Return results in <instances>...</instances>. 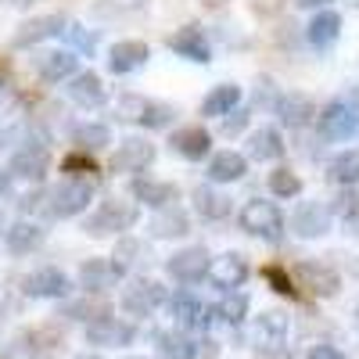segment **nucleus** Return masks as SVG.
<instances>
[{
	"label": "nucleus",
	"mask_w": 359,
	"mask_h": 359,
	"mask_svg": "<svg viewBox=\"0 0 359 359\" xmlns=\"http://www.w3.org/2000/svg\"><path fill=\"white\" fill-rule=\"evenodd\" d=\"M76 359H101V355H94V352H83V355H76Z\"/></svg>",
	"instance_id": "603ef678"
},
{
	"label": "nucleus",
	"mask_w": 359,
	"mask_h": 359,
	"mask_svg": "<svg viewBox=\"0 0 359 359\" xmlns=\"http://www.w3.org/2000/svg\"><path fill=\"white\" fill-rule=\"evenodd\" d=\"M212 255H208V248L201 245H191V248H180L176 255L165 259V273L176 280V284H198L208 277V269H212V262H208Z\"/></svg>",
	"instance_id": "6e6552de"
},
{
	"label": "nucleus",
	"mask_w": 359,
	"mask_h": 359,
	"mask_svg": "<svg viewBox=\"0 0 359 359\" xmlns=\"http://www.w3.org/2000/svg\"><path fill=\"white\" fill-rule=\"evenodd\" d=\"M130 194L144 205H151V208H172L180 201V187L169 184V180H147V176H137L133 184H130Z\"/></svg>",
	"instance_id": "4be33fe9"
},
{
	"label": "nucleus",
	"mask_w": 359,
	"mask_h": 359,
	"mask_svg": "<svg viewBox=\"0 0 359 359\" xmlns=\"http://www.w3.org/2000/svg\"><path fill=\"white\" fill-rule=\"evenodd\" d=\"M147 233L151 237H184V233H191V216L180 212V205L162 208V212H155L151 223H147Z\"/></svg>",
	"instance_id": "2f4dec72"
},
{
	"label": "nucleus",
	"mask_w": 359,
	"mask_h": 359,
	"mask_svg": "<svg viewBox=\"0 0 359 359\" xmlns=\"http://www.w3.org/2000/svg\"><path fill=\"white\" fill-rule=\"evenodd\" d=\"M237 101H241V86H237V83H223V86H216L212 94L201 101V115H230L237 108Z\"/></svg>",
	"instance_id": "f704fd0d"
},
{
	"label": "nucleus",
	"mask_w": 359,
	"mask_h": 359,
	"mask_svg": "<svg viewBox=\"0 0 359 359\" xmlns=\"http://www.w3.org/2000/svg\"><path fill=\"white\" fill-rule=\"evenodd\" d=\"M255 101H259V104H269V108H277V101H280L277 86L269 83V79H259V94H255Z\"/></svg>",
	"instance_id": "a18cd8bd"
},
{
	"label": "nucleus",
	"mask_w": 359,
	"mask_h": 359,
	"mask_svg": "<svg viewBox=\"0 0 359 359\" xmlns=\"http://www.w3.org/2000/svg\"><path fill=\"white\" fill-rule=\"evenodd\" d=\"M151 162H155V144L144 140V137H126L123 144L115 147L108 169L111 172H144Z\"/></svg>",
	"instance_id": "9d476101"
},
{
	"label": "nucleus",
	"mask_w": 359,
	"mask_h": 359,
	"mask_svg": "<svg viewBox=\"0 0 359 359\" xmlns=\"http://www.w3.org/2000/svg\"><path fill=\"white\" fill-rule=\"evenodd\" d=\"M33 65H36V72H40L43 83H62V79L79 76V57L69 47H62V50H40L33 57Z\"/></svg>",
	"instance_id": "2eb2a0df"
},
{
	"label": "nucleus",
	"mask_w": 359,
	"mask_h": 359,
	"mask_svg": "<svg viewBox=\"0 0 359 359\" xmlns=\"http://www.w3.org/2000/svg\"><path fill=\"white\" fill-rule=\"evenodd\" d=\"M147 57H151V50H147L144 40H118L108 50V69L115 76H130V72H137V69L147 65Z\"/></svg>",
	"instance_id": "5701e85b"
},
{
	"label": "nucleus",
	"mask_w": 359,
	"mask_h": 359,
	"mask_svg": "<svg viewBox=\"0 0 359 359\" xmlns=\"http://www.w3.org/2000/svg\"><path fill=\"white\" fill-rule=\"evenodd\" d=\"M22 291L29 298H65L72 291V280L57 266H40V269L22 277Z\"/></svg>",
	"instance_id": "1a4fd4ad"
},
{
	"label": "nucleus",
	"mask_w": 359,
	"mask_h": 359,
	"mask_svg": "<svg viewBox=\"0 0 359 359\" xmlns=\"http://www.w3.org/2000/svg\"><path fill=\"white\" fill-rule=\"evenodd\" d=\"M169 147L180 155V158H187V162H201L208 155V147H212V137H208L205 126H180L172 130L169 137Z\"/></svg>",
	"instance_id": "b1692460"
},
{
	"label": "nucleus",
	"mask_w": 359,
	"mask_h": 359,
	"mask_svg": "<svg viewBox=\"0 0 359 359\" xmlns=\"http://www.w3.org/2000/svg\"><path fill=\"white\" fill-rule=\"evenodd\" d=\"M320 133L327 140H352L359 133V101L352 97H334L320 111Z\"/></svg>",
	"instance_id": "39448f33"
},
{
	"label": "nucleus",
	"mask_w": 359,
	"mask_h": 359,
	"mask_svg": "<svg viewBox=\"0 0 359 359\" xmlns=\"http://www.w3.org/2000/svg\"><path fill=\"white\" fill-rule=\"evenodd\" d=\"M118 280H123V269H118L111 259H86L79 266V287L86 294H104Z\"/></svg>",
	"instance_id": "6ab92c4d"
},
{
	"label": "nucleus",
	"mask_w": 359,
	"mask_h": 359,
	"mask_svg": "<svg viewBox=\"0 0 359 359\" xmlns=\"http://www.w3.org/2000/svg\"><path fill=\"white\" fill-rule=\"evenodd\" d=\"M273 111L280 118V126H287V130H306L313 118L320 115L316 111V101L309 94H280V101H277Z\"/></svg>",
	"instance_id": "aec40b11"
},
{
	"label": "nucleus",
	"mask_w": 359,
	"mask_h": 359,
	"mask_svg": "<svg viewBox=\"0 0 359 359\" xmlns=\"http://www.w3.org/2000/svg\"><path fill=\"white\" fill-rule=\"evenodd\" d=\"M191 198H194V212H198L205 223H219V219H226V216L233 212L230 198H226L223 191H216L212 184H198Z\"/></svg>",
	"instance_id": "a878e982"
},
{
	"label": "nucleus",
	"mask_w": 359,
	"mask_h": 359,
	"mask_svg": "<svg viewBox=\"0 0 359 359\" xmlns=\"http://www.w3.org/2000/svg\"><path fill=\"white\" fill-rule=\"evenodd\" d=\"M245 316H248V294L245 291H230L219 302V320L230 323V327H241Z\"/></svg>",
	"instance_id": "e433bc0d"
},
{
	"label": "nucleus",
	"mask_w": 359,
	"mask_h": 359,
	"mask_svg": "<svg viewBox=\"0 0 359 359\" xmlns=\"http://www.w3.org/2000/svg\"><path fill=\"white\" fill-rule=\"evenodd\" d=\"M248 158H255V162H277V158H284V137L273 126L255 130L248 137Z\"/></svg>",
	"instance_id": "7c9ffc66"
},
{
	"label": "nucleus",
	"mask_w": 359,
	"mask_h": 359,
	"mask_svg": "<svg viewBox=\"0 0 359 359\" xmlns=\"http://www.w3.org/2000/svg\"><path fill=\"white\" fill-rule=\"evenodd\" d=\"M47 165H50V151L43 144H25L18 147V151L11 155V165L8 172L15 180H25V184H40V180L47 176Z\"/></svg>",
	"instance_id": "f8f14e48"
},
{
	"label": "nucleus",
	"mask_w": 359,
	"mask_h": 359,
	"mask_svg": "<svg viewBox=\"0 0 359 359\" xmlns=\"http://www.w3.org/2000/svg\"><path fill=\"white\" fill-rule=\"evenodd\" d=\"M133 359H144V355H133Z\"/></svg>",
	"instance_id": "6e6d98bb"
},
{
	"label": "nucleus",
	"mask_w": 359,
	"mask_h": 359,
	"mask_svg": "<svg viewBox=\"0 0 359 359\" xmlns=\"http://www.w3.org/2000/svg\"><path fill=\"white\" fill-rule=\"evenodd\" d=\"M140 219V208L133 201H123V198H108L101 201L94 212L83 219V233L90 237H108V233H123L130 226H137Z\"/></svg>",
	"instance_id": "f257e3e1"
},
{
	"label": "nucleus",
	"mask_w": 359,
	"mask_h": 359,
	"mask_svg": "<svg viewBox=\"0 0 359 359\" xmlns=\"http://www.w3.org/2000/svg\"><path fill=\"white\" fill-rule=\"evenodd\" d=\"M165 302H169L165 287L158 280H151V277H133L123 287V313H130V316H151Z\"/></svg>",
	"instance_id": "0eeeda50"
},
{
	"label": "nucleus",
	"mask_w": 359,
	"mask_h": 359,
	"mask_svg": "<svg viewBox=\"0 0 359 359\" xmlns=\"http://www.w3.org/2000/svg\"><path fill=\"white\" fill-rule=\"evenodd\" d=\"M237 223H241L245 233L262 237V241H269V245H277L280 237H284V216H280V208L273 201H266V198H248L241 205V212H237Z\"/></svg>",
	"instance_id": "7ed1b4c3"
},
{
	"label": "nucleus",
	"mask_w": 359,
	"mask_h": 359,
	"mask_svg": "<svg viewBox=\"0 0 359 359\" xmlns=\"http://www.w3.org/2000/svg\"><path fill=\"white\" fill-rule=\"evenodd\" d=\"M137 338V327L126 320H115V316H101L94 323H86V341L90 345H101V348H123Z\"/></svg>",
	"instance_id": "ddd939ff"
},
{
	"label": "nucleus",
	"mask_w": 359,
	"mask_h": 359,
	"mask_svg": "<svg viewBox=\"0 0 359 359\" xmlns=\"http://www.w3.org/2000/svg\"><path fill=\"white\" fill-rule=\"evenodd\" d=\"M0 233H4V223H0Z\"/></svg>",
	"instance_id": "5fc2aeb1"
},
{
	"label": "nucleus",
	"mask_w": 359,
	"mask_h": 359,
	"mask_svg": "<svg viewBox=\"0 0 359 359\" xmlns=\"http://www.w3.org/2000/svg\"><path fill=\"white\" fill-rule=\"evenodd\" d=\"M62 169H65L69 176L94 180V172H97V162H94V155H86V151H72V155H65V158H62Z\"/></svg>",
	"instance_id": "a19ab883"
},
{
	"label": "nucleus",
	"mask_w": 359,
	"mask_h": 359,
	"mask_svg": "<svg viewBox=\"0 0 359 359\" xmlns=\"http://www.w3.org/2000/svg\"><path fill=\"white\" fill-rule=\"evenodd\" d=\"M65 94H69L79 108H101V104L108 101V90H104V83H101L97 72H79V76H72L69 86H65Z\"/></svg>",
	"instance_id": "393cba45"
},
{
	"label": "nucleus",
	"mask_w": 359,
	"mask_h": 359,
	"mask_svg": "<svg viewBox=\"0 0 359 359\" xmlns=\"http://www.w3.org/2000/svg\"><path fill=\"white\" fill-rule=\"evenodd\" d=\"M8 8H33V4H40V0H4Z\"/></svg>",
	"instance_id": "3c124183"
},
{
	"label": "nucleus",
	"mask_w": 359,
	"mask_h": 359,
	"mask_svg": "<svg viewBox=\"0 0 359 359\" xmlns=\"http://www.w3.org/2000/svg\"><path fill=\"white\" fill-rule=\"evenodd\" d=\"M262 277H266V284L273 287V291H280V294L294 298V277L287 273L284 266H266V269H262Z\"/></svg>",
	"instance_id": "79ce46f5"
},
{
	"label": "nucleus",
	"mask_w": 359,
	"mask_h": 359,
	"mask_svg": "<svg viewBox=\"0 0 359 359\" xmlns=\"http://www.w3.org/2000/svg\"><path fill=\"white\" fill-rule=\"evenodd\" d=\"M8 144H15V126H4V123H0V151H4Z\"/></svg>",
	"instance_id": "de8ad7c7"
},
{
	"label": "nucleus",
	"mask_w": 359,
	"mask_h": 359,
	"mask_svg": "<svg viewBox=\"0 0 359 359\" xmlns=\"http://www.w3.org/2000/svg\"><path fill=\"white\" fill-rule=\"evenodd\" d=\"M147 259H151V248H147L144 241H137V237H123V241L115 245V255H111V262L123 269H137V266H144Z\"/></svg>",
	"instance_id": "c9c22d12"
},
{
	"label": "nucleus",
	"mask_w": 359,
	"mask_h": 359,
	"mask_svg": "<svg viewBox=\"0 0 359 359\" xmlns=\"http://www.w3.org/2000/svg\"><path fill=\"white\" fill-rule=\"evenodd\" d=\"M327 4H331V0H294V8H327Z\"/></svg>",
	"instance_id": "09e8293b"
},
{
	"label": "nucleus",
	"mask_w": 359,
	"mask_h": 359,
	"mask_svg": "<svg viewBox=\"0 0 359 359\" xmlns=\"http://www.w3.org/2000/svg\"><path fill=\"white\" fill-rule=\"evenodd\" d=\"M294 277L302 280V287H309V291L320 294V298H334V294L341 291V277L334 273L331 266H323V262H316V259L298 262V266H294Z\"/></svg>",
	"instance_id": "dca6fc26"
},
{
	"label": "nucleus",
	"mask_w": 359,
	"mask_h": 359,
	"mask_svg": "<svg viewBox=\"0 0 359 359\" xmlns=\"http://www.w3.org/2000/svg\"><path fill=\"white\" fill-rule=\"evenodd\" d=\"M327 180L338 184V187H355L359 184V147L338 151L331 162H327Z\"/></svg>",
	"instance_id": "473e14b6"
},
{
	"label": "nucleus",
	"mask_w": 359,
	"mask_h": 359,
	"mask_svg": "<svg viewBox=\"0 0 359 359\" xmlns=\"http://www.w3.org/2000/svg\"><path fill=\"white\" fill-rule=\"evenodd\" d=\"M65 29H69V18H65V15H40V18H29V22L18 25V33L11 36V47H15V50L36 47V43L50 40V36H62Z\"/></svg>",
	"instance_id": "9b49d317"
},
{
	"label": "nucleus",
	"mask_w": 359,
	"mask_h": 359,
	"mask_svg": "<svg viewBox=\"0 0 359 359\" xmlns=\"http://www.w3.org/2000/svg\"><path fill=\"white\" fill-rule=\"evenodd\" d=\"M62 316H69V320H86V323H94V320L108 316V306L94 302V298H79V302H65V306H62Z\"/></svg>",
	"instance_id": "58836bf2"
},
{
	"label": "nucleus",
	"mask_w": 359,
	"mask_h": 359,
	"mask_svg": "<svg viewBox=\"0 0 359 359\" xmlns=\"http://www.w3.org/2000/svg\"><path fill=\"white\" fill-rule=\"evenodd\" d=\"M298 191H302V180H298L291 169H273V172H269V194H273V198H294Z\"/></svg>",
	"instance_id": "ea45409f"
},
{
	"label": "nucleus",
	"mask_w": 359,
	"mask_h": 359,
	"mask_svg": "<svg viewBox=\"0 0 359 359\" xmlns=\"http://www.w3.org/2000/svg\"><path fill=\"white\" fill-rule=\"evenodd\" d=\"M306 359H345V352H338L334 345H316Z\"/></svg>",
	"instance_id": "49530a36"
},
{
	"label": "nucleus",
	"mask_w": 359,
	"mask_h": 359,
	"mask_svg": "<svg viewBox=\"0 0 359 359\" xmlns=\"http://www.w3.org/2000/svg\"><path fill=\"white\" fill-rule=\"evenodd\" d=\"M248 123H252V111H248V108H233V111L223 118V133H226V137H237V133L248 130Z\"/></svg>",
	"instance_id": "c03bdc74"
},
{
	"label": "nucleus",
	"mask_w": 359,
	"mask_h": 359,
	"mask_svg": "<svg viewBox=\"0 0 359 359\" xmlns=\"http://www.w3.org/2000/svg\"><path fill=\"white\" fill-rule=\"evenodd\" d=\"M172 104L165 101H151V97H140V94H123L118 97V118L126 123H140L144 130H162L172 123Z\"/></svg>",
	"instance_id": "423d86ee"
},
{
	"label": "nucleus",
	"mask_w": 359,
	"mask_h": 359,
	"mask_svg": "<svg viewBox=\"0 0 359 359\" xmlns=\"http://www.w3.org/2000/svg\"><path fill=\"white\" fill-rule=\"evenodd\" d=\"M155 345L162 359H198L201 341H194L187 331H155Z\"/></svg>",
	"instance_id": "cd10ccee"
},
{
	"label": "nucleus",
	"mask_w": 359,
	"mask_h": 359,
	"mask_svg": "<svg viewBox=\"0 0 359 359\" xmlns=\"http://www.w3.org/2000/svg\"><path fill=\"white\" fill-rule=\"evenodd\" d=\"M208 280H212L219 291H237L245 280H248V259L237 255V252H226L219 259H212V269H208Z\"/></svg>",
	"instance_id": "412c9836"
},
{
	"label": "nucleus",
	"mask_w": 359,
	"mask_h": 359,
	"mask_svg": "<svg viewBox=\"0 0 359 359\" xmlns=\"http://www.w3.org/2000/svg\"><path fill=\"white\" fill-rule=\"evenodd\" d=\"M287 331H291L287 316H284L280 309H266V313H259L255 323H252V345L277 352V348L287 341Z\"/></svg>",
	"instance_id": "4468645a"
},
{
	"label": "nucleus",
	"mask_w": 359,
	"mask_h": 359,
	"mask_svg": "<svg viewBox=\"0 0 359 359\" xmlns=\"http://www.w3.org/2000/svg\"><path fill=\"white\" fill-rule=\"evenodd\" d=\"M291 230H294V237H306V241L323 237L331 230V208H323L320 201H302L291 212Z\"/></svg>",
	"instance_id": "f3484780"
},
{
	"label": "nucleus",
	"mask_w": 359,
	"mask_h": 359,
	"mask_svg": "<svg viewBox=\"0 0 359 359\" xmlns=\"http://www.w3.org/2000/svg\"><path fill=\"white\" fill-rule=\"evenodd\" d=\"M306 36H309V43L320 47V50H323V47H331V43L341 36V15L331 11V8L316 11L313 22H309V29H306Z\"/></svg>",
	"instance_id": "c756f323"
},
{
	"label": "nucleus",
	"mask_w": 359,
	"mask_h": 359,
	"mask_svg": "<svg viewBox=\"0 0 359 359\" xmlns=\"http://www.w3.org/2000/svg\"><path fill=\"white\" fill-rule=\"evenodd\" d=\"M72 144L79 147V151L94 155V151H101V147L111 144V130H108L104 123H79V126L72 130Z\"/></svg>",
	"instance_id": "72a5a7b5"
},
{
	"label": "nucleus",
	"mask_w": 359,
	"mask_h": 359,
	"mask_svg": "<svg viewBox=\"0 0 359 359\" xmlns=\"http://www.w3.org/2000/svg\"><path fill=\"white\" fill-rule=\"evenodd\" d=\"M331 212H338L341 219L359 216V194H355L352 187H341V194H338V198H334V205H331Z\"/></svg>",
	"instance_id": "37998d69"
},
{
	"label": "nucleus",
	"mask_w": 359,
	"mask_h": 359,
	"mask_svg": "<svg viewBox=\"0 0 359 359\" xmlns=\"http://www.w3.org/2000/svg\"><path fill=\"white\" fill-rule=\"evenodd\" d=\"M248 172V158L237 151H216L208 158V184H233Z\"/></svg>",
	"instance_id": "c85d7f7f"
},
{
	"label": "nucleus",
	"mask_w": 359,
	"mask_h": 359,
	"mask_svg": "<svg viewBox=\"0 0 359 359\" xmlns=\"http://www.w3.org/2000/svg\"><path fill=\"white\" fill-rule=\"evenodd\" d=\"M11 180H15V176H11L8 169H0V194H8V191H11Z\"/></svg>",
	"instance_id": "8fccbe9b"
},
{
	"label": "nucleus",
	"mask_w": 359,
	"mask_h": 359,
	"mask_svg": "<svg viewBox=\"0 0 359 359\" xmlns=\"http://www.w3.org/2000/svg\"><path fill=\"white\" fill-rule=\"evenodd\" d=\"M62 36H65L69 50H79V54H94L97 50V33H94V29H86V25H79V22H69V29Z\"/></svg>",
	"instance_id": "4c0bfd02"
},
{
	"label": "nucleus",
	"mask_w": 359,
	"mask_h": 359,
	"mask_svg": "<svg viewBox=\"0 0 359 359\" xmlns=\"http://www.w3.org/2000/svg\"><path fill=\"white\" fill-rule=\"evenodd\" d=\"M43 237H47V230H43L40 223L18 219V223H11V226L4 230V245H8V252H15V255H29V252H36V248L43 245Z\"/></svg>",
	"instance_id": "bb28decb"
},
{
	"label": "nucleus",
	"mask_w": 359,
	"mask_h": 359,
	"mask_svg": "<svg viewBox=\"0 0 359 359\" xmlns=\"http://www.w3.org/2000/svg\"><path fill=\"white\" fill-rule=\"evenodd\" d=\"M94 201V180L83 176H65L57 187L47 191V216L50 219H69L86 212V205Z\"/></svg>",
	"instance_id": "f03ea898"
},
{
	"label": "nucleus",
	"mask_w": 359,
	"mask_h": 359,
	"mask_svg": "<svg viewBox=\"0 0 359 359\" xmlns=\"http://www.w3.org/2000/svg\"><path fill=\"white\" fill-rule=\"evenodd\" d=\"M165 309H169V316L176 320L180 331H208V327L219 320V306H205L201 298H198L194 291H187V287L176 291V294H169Z\"/></svg>",
	"instance_id": "20e7f679"
},
{
	"label": "nucleus",
	"mask_w": 359,
	"mask_h": 359,
	"mask_svg": "<svg viewBox=\"0 0 359 359\" xmlns=\"http://www.w3.org/2000/svg\"><path fill=\"white\" fill-rule=\"evenodd\" d=\"M352 316H355V327H359V309H355V313H352Z\"/></svg>",
	"instance_id": "864d4df0"
},
{
	"label": "nucleus",
	"mask_w": 359,
	"mask_h": 359,
	"mask_svg": "<svg viewBox=\"0 0 359 359\" xmlns=\"http://www.w3.org/2000/svg\"><path fill=\"white\" fill-rule=\"evenodd\" d=\"M172 54L180 57H187V62H198V65H208L212 62V47H208V36L201 33L198 25H184V29H176V33L165 40Z\"/></svg>",
	"instance_id": "a211bd4d"
}]
</instances>
